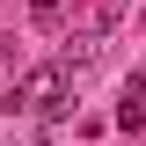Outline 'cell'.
<instances>
[{
  "mask_svg": "<svg viewBox=\"0 0 146 146\" xmlns=\"http://www.w3.org/2000/svg\"><path fill=\"white\" fill-rule=\"evenodd\" d=\"M73 102V73L58 66H36V73H22L15 80V95H7V110H15V117H58V110Z\"/></svg>",
  "mask_w": 146,
  "mask_h": 146,
  "instance_id": "6da1fadb",
  "label": "cell"
},
{
  "mask_svg": "<svg viewBox=\"0 0 146 146\" xmlns=\"http://www.w3.org/2000/svg\"><path fill=\"white\" fill-rule=\"evenodd\" d=\"M95 58H102V29H80V36H66V51H58V66H66V73H88Z\"/></svg>",
  "mask_w": 146,
  "mask_h": 146,
  "instance_id": "7a4b0ae2",
  "label": "cell"
},
{
  "mask_svg": "<svg viewBox=\"0 0 146 146\" xmlns=\"http://www.w3.org/2000/svg\"><path fill=\"white\" fill-rule=\"evenodd\" d=\"M66 7H73V0H29V22H36V29H58Z\"/></svg>",
  "mask_w": 146,
  "mask_h": 146,
  "instance_id": "3957f363",
  "label": "cell"
},
{
  "mask_svg": "<svg viewBox=\"0 0 146 146\" xmlns=\"http://www.w3.org/2000/svg\"><path fill=\"white\" fill-rule=\"evenodd\" d=\"M124 102H139V110H146V73H131V80H124Z\"/></svg>",
  "mask_w": 146,
  "mask_h": 146,
  "instance_id": "277c9868",
  "label": "cell"
},
{
  "mask_svg": "<svg viewBox=\"0 0 146 146\" xmlns=\"http://www.w3.org/2000/svg\"><path fill=\"white\" fill-rule=\"evenodd\" d=\"M36 146H51V139H36Z\"/></svg>",
  "mask_w": 146,
  "mask_h": 146,
  "instance_id": "5b68a950",
  "label": "cell"
}]
</instances>
